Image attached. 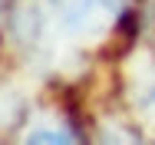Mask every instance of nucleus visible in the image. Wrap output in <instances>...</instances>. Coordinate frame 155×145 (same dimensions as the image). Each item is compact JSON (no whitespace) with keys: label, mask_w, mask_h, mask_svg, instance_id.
Instances as JSON below:
<instances>
[{"label":"nucleus","mask_w":155,"mask_h":145,"mask_svg":"<svg viewBox=\"0 0 155 145\" xmlns=\"http://www.w3.org/2000/svg\"><path fill=\"white\" fill-rule=\"evenodd\" d=\"M56 3L76 30H99L116 17L112 0H56Z\"/></svg>","instance_id":"1"}]
</instances>
